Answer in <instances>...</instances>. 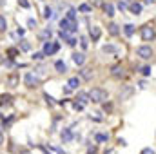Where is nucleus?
Segmentation results:
<instances>
[{"label": "nucleus", "instance_id": "nucleus-40", "mask_svg": "<svg viewBox=\"0 0 156 154\" xmlns=\"http://www.w3.org/2000/svg\"><path fill=\"white\" fill-rule=\"evenodd\" d=\"M22 49H24V51H29V44H27L26 40H22Z\"/></svg>", "mask_w": 156, "mask_h": 154}, {"label": "nucleus", "instance_id": "nucleus-43", "mask_svg": "<svg viewBox=\"0 0 156 154\" xmlns=\"http://www.w3.org/2000/svg\"><path fill=\"white\" fill-rule=\"evenodd\" d=\"M22 154H31L29 151H22Z\"/></svg>", "mask_w": 156, "mask_h": 154}, {"label": "nucleus", "instance_id": "nucleus-30", "mask_svg": "<svg viewBox=\"0 0 156 154\" xmlns=\"http://www.w3.org/2000/svg\"><path fill=\"white\" fill-rule=\"evenodd\" d=\"M27 26H29V29H35V27H37V20H35V18H29V20H27Z\"/></svg>", "mask_w": 156, "mask_h": 154}, {"label": "nucleus", "instance_id": "nucleus-23", "mask_svg": "<svg viewBox=\"0 0 156 154\" xmlns=\"http://www.w3.org/2000/svg\"><path fill=\"white\" fill-rule=\"evenodd\" d=\"M53 15H55V13H53L51 7H45V9H44V18H53Z\"/></svg>", "mask_w": 156, "mask_h": 154}, {"label": "nucleus", "instance_id": "nucleus-26", "mask_svg": "<svg viewBox=\"0 0 156 154\" xmlns=\"http://www.w3.org/2000/svg\"><path fill=\"white\" fill-rule=\"evenodd\" d=\"M66 18H69V20H75V18H76V9H69Z\"/></svg>", "mask_w": 156, "mask_h": 154}, {"label": "nucleus", "instance_id": "nucleus-24", "mask_svg": "<svg viewBox=\"0 0 156 154\" xmlns=\"http://www.w3.org/2000/svg\"><path fill=\"white\" fill-rule=\"evenodd\" d=\"M5 29H7V20L0 15V31H5Z\"/></svg>", "mask_w": 156, "mask_h": 154}, {"label": "nucleus", "instance_id": "nucleus-1", "mask_svg": "<svg viewBox=\"0 0 156 154\" xmlns=\"http://www.w3.org/2000/svg\"><path fill=\"white\" fill-rule=\"evenodd\" d=\"M89 98H91V102H94V103H104L105 100H109V94H107V91H104V89H100V87H94V89L89 91Z\"/></svg>", "mask_w": 156, "mask_h": 154}, {"label": "nucleus", "instance_id": "nucleus-3", "mask_svg": "<svg viewBox=\"0 0 156 154\" xmlns=\"http://www.w3.org/2000/svg\"><path fill=\"white\" fill-rule=\"evenodd\" d=\"M136 54H138L142 60H149V58H153L154 51H153V47H151V45H140V47L136 49Z\"/></svg>", "mask_w": 156, "mask_h": 154}, {"label": "nucleus", "instance_id": "nucleus-13", "mask_svg": "<svg viewBox=\"0 0 156 154\" xmlns=\"http://www.w3.org/2000/svg\"><path fill=\"white\" fill-rule=\"evenodd\" d=\"M18 83H20V78L16 76V75H11V76L7 78V85L9 87H16Z\"/></svg>", "mask_w": 156, "mask_h": 154}, {"label": "nucleus", "instance_id": "nucleus-45", "mask_svg": "<svg viewBox=\"0 0 156 154\" xmlns=\"http://www.w3.org/2000/svg\"><path fill=\"white\" fill-rule=\"evenodd\" d=\"M94 4H100V0H94Z\"/></svg>", "mask_w": 156, "mask_h": 154}, {"label": "nucleus", "instance_id": "nucleus-5", "mask_svg": "<svg viewBox=\"0 0 156 154\" xmlns=\"http://www.w3.org/2000/svg\"><path fill=\"white\" fill-rule=\"evenodd\" d=\"M60 49V44L58 42H49V40H45V44H44V54L45 56H51V54H55L56 51Z\"/></svg>", "mask_w": 156, "mask_h": 154}, {"label": "nucleus", "instance_id": "nucleus-10", "mask_svg": "<svg viewBox=\"0 0 156 154\" xmlns=\"http://www.w3.org/2000/svg\"><path fill=\"white\" fill-rule=\"evenodd\" d=\"M93 75H94V73H93V69H91V67H83V69L80 71V76L83 78V80H91Z\"/></svg>", "mask_w": 156, "mask_h": 154}, {"label": "nucleus", "instance_id": "nucleus-21", "mask_svg": "<svg viewBox=\"0 0 156 154\" xmlns=\"http://www.w3.org/2000/svg\"><path fill=\"white\" fill-rule=\"evenodd\" d=\"M111 75H113V76H120V75H123L122 65H115V67H113V71H111Z\"/></svg>", "mask_w": 156, "mask_h": 154}, {"label": "nucleus", "instance_id": "nucleus-12", "mask_svg": "<svg viewBox=\"0 0 156 154\" xmlns=\"http://www.w3.org/2000/svg\"><path fill=\"white\" fill-rule=\"evenodd\" d=\"M133 94V87H123V91H120V100H127Z\"/></svg>", "mask_w": 156, "mask_h": 154}, {"label": "nucleus", "instance_id": "nucleus-32", "mask_svg": "<svg viewBox=\"0 0 156 154\" xmlns=\"http://www.w3.org/2000/svg\"><path fill=\"white\" fill-rule=\"evenodd\" d=\"M107 134H96V142H107Z\"/></svg>", "mask_w": 156, "mask_h": 154}, {"label": "nucleus", "instance_id": "nucleus-11", "mask_svg": "<svg viewBox=\"0 0 156 154\" xmlns=\"http://www.w3.org/2000/svg\"><path fill=\"white\" fill-rule=\"evenodd\" d=\"M73 62H75L76 65H83V62H85V54H83V53H75V54H73Z\"/></svg>", "mask_w": 156, "mask_h": 154}, {"label": "nucleus", "instance_id": "nucleus-4", "mask_svg": "<svg viewBox=\"0 0 156 154\" xmlns=\"http://www.w3.org/2000/svg\"><path fill=\"white\" fill-rule=\"evenodd\" d=\"M60 29H62V31H67V33H75V31L78 29V26H76L75 20L62 18V20H60Z\"/></svg>", "mask_w": 156, "mask_h": 154}, {"label": "nucleus", "instance_id": "nucleus-8", "mask_svg": "<svg viewBox=\"0 0 156 154\" xmlns=\"http://www.w3.org/2000/svg\"><path fill=\"white\" fill-rule=\"evenodd\" d=\"M142 9H144V7H142V4H140V2H133V4H129V11H131L133 15H140V13H142Z\"/></svg>", "mask_w": 156, "mask_h": 154}, {"label": "nucleus", "instance_id": "nucleus-20", "mask_svg": "<svg viewBox=\"0 0 156 154\" xmlns=\"http://www.w3.org/2000/svg\"><path fill=\"white\" fill-rule=\"evenodd\" d=\"M67 85H69V87H71V89H78V85H80V78H71V80H69V82H67Z\"/></svg>", "mask_w": 156, "mask_h": 154}, {"label": "nucleus", "instance_id": "nucleus-14", "mask_svg": "<svg viewBox=\"0 0 156 154\" xmlns=\"http://www.w3.org/2000/svg\"><path fill=\"white\" fill-rule=\"evenodd\" d=\"M104 11H105L107 16H115V5H113V4H109V2L104 4Z\"/></svg>", "mask_w": 156, "mask_h": 154}, {"label": "nucleus", "instance_id": "nucleus-38", "mask_svg": "<svg viewBox=\"0 0 156 154\" xmlns=\"http://www.w3.org/2000/svg\"><path fill=\"white\" fill-rule=\"evenodd\" d=\"M44 56H45L44 53H35V54H33V60H42Z\"/></svg>", "mask_w": 156, "mask_h": 154}, {"label": "nucleus", "instance_id": "nucleus-33", "mask_svg": "<svg viewBox=\"0 0 156 154\" xmlns=\"http://www.w3.org/2000/svg\"><path fill=\"white\" fill-rule=\"evenodd\" d=\"M73 107H75V109H76V111H82V109H83V103H82V102H73Z\"/></svg>", "mask_w": 156, "mask_h": 154}, {"label": "nucleus", "instance_id": "nucleus-35", "mask_svg": "<svg viewBox=\"0 0 156 154\" xmlns=\"http://www.w3.org/2000/svg\"><path fill=\"white\" fill-rule=\"evenodd\" d=\"M80 45H82V49H87V38H85V37L80 38Z\"/></svg>", "mask_w": 156, "mask_h": 154}, {"label": "nucleus", "instance_id": "nucleus-6", "mask_svg": "<svg viewBox=\"0 0 156 154\" xmlns=\"http://www.w3.org/2000/svg\"><path fill=\"white\" fill-rule=\"evenodd\" d=\"M24 82H26L27 87H37L38 85V78H37V75H33V73H27L24 76Z\"/></svg>", "mask_w": 156, "mask_h": 154}, {"label": "nucleus", "instance_id": "nucleus-39", "mask_svg": "<svg viewBox=\"0 0 156 154\" xmlns=\"http://www.w3.org/2000/svg\"><path fill=\"white\" fill-rule=\"evenodd\" d=\"M118 9H120V11H123V9H127V4L120 0V2H118Z\"/></svg>", "mask_w": 156, "mask_h": 154}, {"label": "nucleus", "instance_id": "nucleus-42", "mask_svg": "<svg viewBox=\"0 0 156 154\" xmlns=\"http://www.w3.org/2000/svg\"><path fill=\"white\" fill-rule=\"evenodd\" d=\"M105 154H116V152H115V149H109V151H105Z\"/></svg>", "mask_w": 156, "mask_h": 154}, {"label": "nucleus", "instance_id": "nucleus-41", "mask_svg": "<svg viewBox=\"0 0 156 154\" xmlns=\"http://www.w3.org/2000/svg\"><path fill=\"white\" fill-rule=\"evenodd\" d=\"M87 154H96V147H89V151H87Z\"/></svg>", "mask_w": 156, "mask_h": 154}, {"label": "nucleus", "instance_id": "nucleus-9", "mask_svg": "<svg viewBox=\"0 0 156 154\" xmlns=\"http://www.w3.org/2000/svg\"><path fill=\"white\" fill-rule=\"evenodd\" d=\"M107 31H109L111 37H118V35H120V27H118L115 22H111V24L107 26Z\"/></svg>", "mask_w": 156, "mask_h": 154}, {"label": "nucleus", "instance_id": "nucleus-44", "mask_svg": "<svg viewBox=\"0 0 156 154\" xmlns=\"http://www.w3.org/2000/svg\"><path fill=\"white\" fill-rule=\"evenodd\" d=\"M5 4V0H0V5H4Z\"/></svg>", "mask_w": 156, "mask_h": 154}, {"label": "nucleus", "instance_id": "nucleus-28", "mask_svg": "<svg viewBox=\"0 0 156 154\" xmlns=\"http://www.w3.org/2000/svg\"><path fill=\"white\" fill-rule=\"evenodd\" d=\"M7 54H9V58H15V56L18 54V51H16L15 47H9V49H7Z\"/></svg>", "mask_w": 156, "mask_h": 154}, {"label": "nucleus", "instance_id": "nucleus-18", "mask_svg": "<svg viewBox=\"0 0 156 154\" xmlns=\"http://www.w3.org/2000/svg\"><path fill=\"white\" fill-rule=\"evenodd\" d=\"M76 100H78V102H82V103L85 105L87 102H91V98H89V93H87V94H85V93H80V94H78V98H76Z\"/></svg>", "mask_w": 156, "mask_h": 154}, {"label": "nucleus", "instance_id": "nucleus-19", "mask_svg": "<svg viewBox=\"0 0 156 154\" xmlns=\"http://www.w3.org/2000/svg\"><path fill=\"white\" fill-rule=\"evenodd\" d=\"M123 33H125L127 37H131V35L134 33V26H133V24H125V26H123Z\"/></svg>", "mask_w": 156, "mask_h": 154}, {"label": "nucleus", "instance_id": "nucleus-25", "mask_svg": "<svg viewBox=\"0 0 156 154\" xmlns=\"http://www.w3.org/2000/svg\"><path fill=\"white\" fill-rule=\"evenodd\" d=\"M102 49H104V53H116V51H118L115 45H104Z\"/></svg>", "mask_w": 156, "mask_h": 154}, {"label": "nucleus", "instance_id": "nucleus-27", "mask_svg": "<svg viewBox=\"0 0 156 154\" xmlns=\"http://www.w3.org/2000/svg\"><path fill=\"white\" fill-rule=\"evenodd\" d=\"M40 38H51V29H49V27L44 29V31L40 33Z\"/></svg>", "mask_w": 156, "mask_h": 154}, {"label": "nucleus", "instance_id": "nucleus-15", "mask_svg": "<svg viewBox=\"0 0 156 154\" xmlns=\"http://www.w3.org/2000/svg\"><path fill=\"white\" fill-rule=\"evenodd\" d=\"M55 69H56L58 73H66V71H67V65H66L62 60H58V62L55 64Z\"/></svg>", "mask_w": 156, "mask_h": 154}, {"label": "nucleus", "instance_id": "nucleus-16", "mask_svg": "<svg viewBox=\"0 0 156 154\" xmlns=\"http://www.w3.org/2000/svg\"><path fill=\"white\" fill-rule=\"evenodd\" d=\"M11 100H13L11 94H2V96H0V105H9Z\"/></svg>", "mask_w": 156, "mask_h": 154}, {"label": "nucleus", "instance_id": "nucleus-17", "mask_svg": "<svg viewBox=\"0 0 156 154\" xmlns=\"http://www.w3.org/2000/svg\"><path fill=\"white\" fill-rule=\"evenodd\" d=\"M71 138H73V132H71V129H66V131L62 132V140L67 143V142H71Z\"/></svg>", "mask_w": 156, "mask_h": 154}, {"label": "nucleus", "instance_id": "nucleus-36", "mask_svg": "<svg viewBox=\"0 0 156 154\" xmlns=\"http://www.w3.org/2000/svg\"><path fill=\"white\" fill-rule=\"evenodd\" d=\"M67 45H71V47H75V45H76V38H73V37H69V38H67Z\"/></svg>", "mask_w": 156, "mask_h": 154}, {"label": "nucleus", "instance_id": "nucleus-2", "mask_svg": "<svg viewBox=\"0 0 156 154\" xmlns=\"http://www.w3.org/2000/svg\"><path fill=\"white\" fill-rule=\"evenodd\" d=\"M140 37H142V40L144 42H151V40H154L156 38V31H154V27L153 26H144L142 29H140Z\"/></svg>", "mask_w": 156, "mask_h": 154}, {"label": "nucleus", "instance_id": "nucleus-22", "mask_svg": "<svg viewBox=\"0 0 156 154\" xmlns=\"http://www.w3.org/2000/svg\"><path fill=\"white\" fill-rule=\"evenodd\" d=\"M78 11L80 13H91V5L89 4H82V5H78Z\"/></svg>", "mask_w": 156, "mask_h": 154}, {"label": "nucleus", "instance_id": "nucleus-29", "mask_svg": "<svg viewBox=\"0 0 156 154\" xmlns=\"http://www.w3.org/2000/svg\"><path fill=\"white\" fill-rule=\"evenodd\" d=\"M142 75H144V76H151V67H149V65L142 67Z\"/></svg>", "mask_w": 156, "mask_h": 154}, {"label": "nucleus", "instance_id": "nucleus-34", "mask_svg": "<svg viewBox=\"0 0 156 154\" xmlns=\"http://www.w3.org/2000/svg\"><path fill=\"white\" fill-rule=\"evenodd\" d=\"M18 5L24 7V9H27V7H29V2H27V0H18Z\"/></svg>", "mask_w": 156, "mask_h": 154}, {"label": "nucleus", "instance_id": "nucleus-31", "mask_svg": "<svg viewBox=\"0 0 156 154\" xmlns=\"http://www.w3.org/2000/svg\"><path fill=\"white\" fill-rule=\"evenodd\" d=\"M44 98H45V102H47L49 105H55V98H53V96H49V94H44Z\"/></svg>", "mask_w": 156, "mask_h": 154}, {"label": "nucleus", "instance_id": "nucleus-37", "mask_svg": "<svg viewBox=\"0 0 156 154\" xmlns=\"http://www.w3.org/2000/svg\"><path fill=\"white\" fill-rule=\"evenodd\" d=\"M140 154H154V151H153L151 147H145V149H142V152Z\"/></svg>", "mask_w": 156, "mask_h": 154}, {"label": "nucleus", "instance_id": "nucleus-7", "mask_svg": "<svg viewBox=\"0 0 156 154\" xmlns=\"http://www.w3.org/2000/svg\"><path fill=\"white\" fill-rule=\"evenodd\" d=\"M100 35H102V31H100V27H96V26H93V27L89 29V37L93 38V42H96V40H100Z\"/></svg>", "mask_w": 156, "mask_h": 154}]
</instances>
